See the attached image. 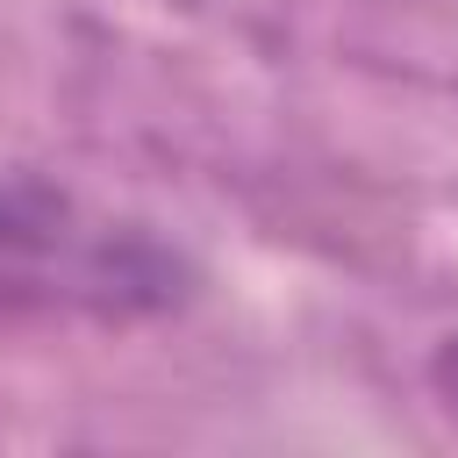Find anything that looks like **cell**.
I'll return each instance as SVG.
<instances>
[{"label": "cell", "mask_w": 458, "mask_h": 458, "mask_svg": "<svg viewBox=\"0 0 458 458\" xmlns=\"http://www.w3.org/2000/svg\"><path fill=\"white\" fill-rule=\"evenodd\" d=\"M193 279V258L150 222L93 208L43 172L0 179V301L86 322H150L186 308Z\"/></svg>", "instance_id": "cell-1"}, {"label": "cell", "mask_w": 458, "mask_h": 458, "mask_svg": "<svg viewBox=\"0 0 458 458\" xmlns=\"http://www.w3.org/2000/svg\"><path fill=\"white\" fill-rule=\"evenodd\" d=\"M429 394H437V408L458 422V329L429 351Z\"/></svg>", "instance_id": "cell-2"}]
</instances>
